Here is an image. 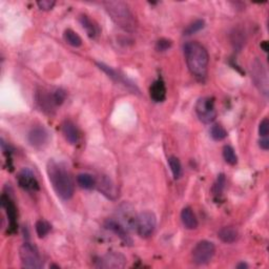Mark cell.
I'll use <instances>...</instances> for the list:
<instances>
[{
    "instance_id": "6da1fadb",
    "label": "cell",
    "mask_w": 269,
    "mask_h": 269,
    "mask_svg": "<svg viewBox=\"0 0 269 269\" xmlns=\"http://www.w3.org/2000/svg\"><path fill=\"white\" fill-rule=\"evenodd\" d=\"M47 172L54 191L62 200H69L73 198L75 193V184L67 167L54 160H50Z\"/></svg>"
},
{
    "instance_id": "7a4b0ae2",
    "label": "cell",
    "mask_w": 269,
    "mask_h": 269,
    "mask_svg": "<svg viewBox=\"0 0 269 269\" xmlns=\"http://www.w3.org/2000/svg\"><path fill=\"white\" fill-rule=\"evenodd\" d=\"M186 65L191 73L199 80H204L207 76L209 56L207 50L196 41L187 42L184 48Z\"/></svg>"
},
{
    "instance_id": "3957f363",
    "label": "cell",
    "mask_w": 269,
    "mask_h": 269,
    "mask_svg": "<svg viewBox=\"0 0 269 269\" xmlns=\"http://www.w3.org/2000/svg\"><path fill=\"white\" fill-rule=\"evenodd\" d=\"M106 12L119 28L127 32H134L136 29V20L130 7L122 1H107L103 3Z\"/></svg>"
},
{
    "instance_id": "277c9868",
    "label": "cell",
    "mask_w": 269,
    "mask_h": 269,
    "mask_svg": "<svg viewBox=\"0 0 269 269\" xmlns=\"http://www.w3.org/2000/svg\"><path fill=\"white\" fill-rule=\"evenodd\" d=\"M196 114L201 122L209 124L217 118L214 99L211 97H202L196 103Z\"/></svg>"
},
{
    "instance_id": "5b68a950",
    "label": "cell",
    "mask_w": 269,
    "mask_h": 269,
    "mask_svg": "<svg viewBox=\"0 0 269 269\" xmlns=\"http://www.w3.org/2000/svg\"><path fill=\"white\" fill-rule=\"evenodd\" d=\"M19 256L22 265L26 268H41L43 265L37 246L29 243V242L21 245Z\"/></svg>"
},
{
    "instance_id": "8992f818",
    "label": "cell",
    "mask_w": 269,
    "mask_h": 269,
    "mask_svg": "<svg viewBox=\"0 0 269 269\" xmlns=\"http://www.w3.org/2000/svg\"><path fill=\"white\" fill-rule=\"evenodd\" d=\"M214 253H216V247H214L212 242L206 240L200 241L193 249V262L196 265L208 264L212 260Z\"/></svg>"
},
{
    "instance_id": "52a82bcc",
    "label": "cell",
    "mask_w": 269,
    "mask_h": 269,
    "mask_svg": "<svg viewBox=\"0 0 269 269\" xmlns=\"http://www.w3.org/2000/svg\"><path fill=\"white\" fill-rule=\"evenodd\" d=\"M157 226V217L156 214L146 210L142 211L138 214L137 222H136V230L138 235L142 238H148L150 237L156 229Z\"/></svg>"
},
{
    "instance_id": "ba28073f",
    "label": "cell",
    "mask_w": 269,
    "mask_h": 269,
    "mask_svg": "<svg viewBox=\"0 0 269 269\" xmlns=\"http://www.w3.org/2000/svg\"><path fill=\"white\" fill-rule=\"evenodd\" d=\"M252 78L259 91L263 95H268V73L261 61L256 59L252 65Z\"/></svg>"
},
{
    "instance_id": "9c48e42d",
    "label": "cell",
    "mask_w": 269,
    "mask_h": 269,
    "mask_svg": "<svg viewBox=\"0 0 269 269\" xmlns=\"http://www.w3.org/2000/svg\"><path fill=\"white\" fill-rule=\"evenodd\" d=\"M117 214L119 218V222L128 230H133L136 228L137 222V214L134 212V209L130 203H122L117 210Z\"/></svg>"
},
{
    "instance_id": "30bf717a",
    "label": "cell",
    "mask_w": 269,
    "mask_h": 269,
    "mask_svg": "<svg viewBox=\"0 0 269 269\" xmlns=\"http://www.w3.org/2000/svg\"><path fill=\"white\" fill-rule=\"evenodd\" d=\"M96 65H97V67H99L101 70H103L104 73L107 76H109L111 79H113L115 82H117V83H120V84L124 85L125 87L129 88L130 91H132V92H134V93L139 92V89L136 86V84H134L130 79H128L124 75H122L121 73H119L118 70H116L113 67H111L109 66H106L105 64H102V62H96Z\"/></svg>"
},
{
    "instance_id": "8fae6325",
    "label": "cell",
    "mask_w": 269,
    "mask_h": 269,
    "mask_svg": "<svg viewBox=\"0 0 269 269\" xmlns=\"http://www.w3.org/2000/svg\"><path fill=\"white\" fill-rule=\"evenodd\" d=\"M1 206L6 213L8 221V230H10L11 234H13L17 229V209L10 195L4 193L1 196Z\"/></svg>"
},
{
    "instance_id": "7c38bea8",
    "label": "cell",
    "mask_w": 269,
    "mask_h": 269,
    "mask_svg": "<svg viewBox=\"0 0 269 269\" xmlns=\"http://www.w3.org/2000/svg\"><path fill=\"white\" fill-rule=\"evenodd\" d=\"M127 264V258L120 253H109L96 261V266L100 268H123Z\"/></svg>"
},
{
    "instance_id": "4fadbf2b",
    "label": "cell",
    "mask_w": 269,
    "mask_h": 269,
    "mask_svg": "<svg viewBox=\"0 0 269 269\" xmlns=\"http://www.w3.org/2000/svg\"><path fill=\"white\" fill-rule=\"evenodd\" d=\"M17 182L22 190L26 192H37L39 190V183L34 173L29 168H23L17 176Z\"/></svg>"
},
{
    "instance_id": "5bb4252c",
    "label": "cell",
    "mask_w": 269,
    "mask_h": 269,
    "mask_svg": "<svg viewBox=\"0 0 269 269\" xmlns=\"http://www.w3.org/2000/svg\"><path fill=\"white\" fill-rule=\"evenodd\" d=\"M49 139H50V134L48 130L43 127L33 128L28 134L29 143L35 148L43 147L49 142Z\"/></svg>"
},
{
    "instance_id": "9a60e30c",
    "label": "cell",
    "mask_w": 269,
    "mask_h": 269,
    "mask_svg": "<svg viewBox=\"0 0 269 269\" xmlns=\"http://www.w3.org/2000/svg\"><path fill=\"white\" fill-rule=\"evenodd\" d=\"M104 227L106 229L111 230L112 232L119 237V239L123 242L125 245H132L133 244V240L129 236L128 229L125 228L122 224L119 221H116L114 219H109L106 220L104 223Z\"/></svg>"
},
{
    "instance_id": "2e32d148",
    "label": "cell",
    "mask_w": 269,
    "mask_h": 269,
    "mask_svg": "<svg viewBox=\"0 0 269 269\" xmlns=\"http://www.w3.org/2000/svg\"><path fill=\"white\" fill-rule=\"evenodd\" d=\"M96 185L98 187V191L101 192V194H103L106 198H109L111 200L117 199L118 197L117 187H116V185L109 177L106 176L101 177L99 180L96 181Z\"/></svg>"
},
{
    "instance_id": "e0dca14e",
    "label": "cell",
    "mask_w": 269,
    "mask_h": 269,
    "mask_svg": "<svg viewBox=\"0 0 269 269\" xmlns=\"http://www.w3.org/2000/svg\"><path fill=\"white\" fill-rule=\"evenodd\" d=\"M36 99H37V103L40 106V109L46 113H51L57 106L55 99H54V93L44 91L38 92Z\"/></svg>"
},
{
    "instance_id": "ac0fdd59",
    "label": "cell",
    "mask_w": 269,
    "mask_h": 269,
    "mask_svg": "<svg viewBox=\"0 0 269 269\" xmlns=\"http://www.w3.org/2000/svg\"><path fill=\"white\" fill-rule=\"evenodd\" d=\"M149 95L152 101L157 103L163 102L166 98V86L162 79H158L154 81L149 88Z\"/></svg>"
},
{
    "instance_id": "d6986e66",
    "label": "cell",
    "mask_w": 269,
    "mask_h": 269,
    "mask_svg": "<svg viewBox=\"0 0 269 269\" xmlns=\"http://www.w3.org/2000/svg\"><path fill=\"white\" fill-rule=\"evenodd\" d=\"M62 134L69 144H76L79 140V132L74 122L67 120L62 124Z\"/></svg>"
},
{
    "instance_id": "ffe728a7",
    "label": "cell",
    "mask_w": 269,
    "mask_h": 269,
    "mask_svg": "<svg viewBox=\"0 0 269 269\" xmlns=\"http://www.w3.org/2000/svg\"><path fill=\"white\" fill-rule=\"evenodd\" d=\"M219 239L226 244H230L236 242L239 238V231L234 226H225L222 227L218 232Z\"/></svg>"
},
{
    "instance_id": "44dd1931",
    "label": "cell",
    "mask_w": 269,
    "mask_h": 269,
    "mask_svg": "<svg viewBox=\"0 0 269 269\" xmlns=\"http://www.w3.org/2000/svg\"><path fill=\"white\" fill-rule=\"evenodd\" d=\"M181 221L187 229H196L198 227V219H197L194 210L191 207H185L181 211Z\"/></svg>"
},
{
    "instance_id": "7402d4cb",
    "label": "cell",
    "mask_w": 269,
    "mask_h": 269,
    "mask_svg": "<svg viewBox=\"0 0 269 269\" xmlns=\"http://www.w3.org/2000/svg\"><path fill=\"white\" fill-rule=\"evenodd\" d=\"M79 22L81 23L82 28L85 30L86 34L89 38H95L97 35V29L96 25L94 24V22L92 21L91 18L86 15H80L79 16Z\"/></svg>"
},
{
    "instance_id": "603a6c76",
    "label": "cell",
    "mask_w": 269,
    "mask_h": 269,
    "mask_svg": "<svg viewBox=\"0 0 269 269\" xmlns=\"http://www.w3.org/2000/svg\"><path fill=\"white\" fill-rule=\"evenodd\" d=\"M64 38L67 44L73 48H79L82 46V39L80 38V36L74 32L73 30H66L64 33Z\"/></svg>"
},
{
    "instance_id": "cb8c5ba5",
    "label": "cell",
    "mask_w": 269,
    "mask_h": 269,
    "mask_svg": "<svg viewBox=\"0 0 269 269\" xmlns=\"http://www.w3.org/2000/svg\"><path fill=\"white\" fill-rule=\"evenodd\" d=\"M77 183L84 190H92L96 186V179L89 174H80L77 176Z\"/></svg>"
},
{
    "instance_id": "d4e9b609",
    "label": "cell",
    "mask_w": 269,
    "mask_h": 269,
    "mask_svg": "<svg viewBox=\"0 0 269 269\" xmlns=\"http://www.w3.org/2000/svg\"><path fill=\"white\" fill-rule=\"evenodd\" d=\"M168 165L170 167V170H172L173 176L175 179H179L182 175V165L180 160H179L175 156H170L168 158Z\"/></svg>"
},
{
    "instance_id": "484cf974",
    "label": "cell",
    "mask_w": 269,
    "mask_h": 269,
    "mask_svg": "<svg viewBox=\"0 0 269 269\" xmlns=\"http://www.w3.org/2000/svg\"><path fill=\"white\" fill-rule=\"evenodd\" d=\"M210 136L214 141H222L227 137V131L220 124H214L210 129Z\"/></svg>"
},
{
    "instance_id": "4316f807",
    "label": "cell",
    "mask_w": 269,
    "mask_h": 269,
    "mask_svg": "<svg viewBox=\"0 0 269 269\" xmlns=\"http://www.w3.org/2000/svg\"><path fill=\"white\" fill-rule=\"evenodd\" d=\"M223 158H224V160H225V162L230 165H236L238 163V157L236 155V151L229 145L224 146Z\"/></svg>"
},
{
    "instance_id": "83f0119b",
    "label": "cell",
    "mask_w": 269,
    "mask_h": 269,
    "mask_svg": "<svg viewBox=\"0 0 269 269\" xmlns=\"http://www.w3.org/2000/svg\"><path fill=\"white\" fill-rule=\"evenodd\" d=\"M35 229H36V232H37L39 238H44L49 235V232L52 229V226L49 222L44 221V220H39V221L36 222Z\"/></svg>"
},
{
    "instance_id": "f1b7e54d",
    "label": "cell",
    "mask_w": 269,
    "mask_h": 269,
    "mask_svg": "<svg viewBox=\"0 0 269 269\" xmlns=\"http://www.w3.org/2000/svg\"><path fill=\"white\" fill-rule=\"evenodd\" d=\"M225 185H226V178L223 174H221V175L218 176L217 181H216V183H214V185L212 187L213 196L217 197V198H218V197H221L222 193L224 191V188H225Z\"/></svg>"
},
{
    "instance_id": "f546056e",
    "label": "cell",
    "mask_w": 269,
    "mask_h": 269,
    "mask_svg": "<svg viewBox=\"0 0 269 269\" xmlns=\"http://www.w3.org/2000/svg\"><path fill=\"white\" fill-rule=\"evenodd\" d=\"M205 26V21L202 19H198L194 22H192L190 25L187 26V28L184 30V35L185 36H191L193 34L198 33L199 31H201L202 29H204Z\"/></svg>"
},
{
    "instance_id": "4dcf8cb0",
    "label": "cell",
    "mask_w": 269,
    "mask_h": 269,
    "mask_svg": "<svg viewBox=\"0 0 269 269\" xmlns=\"http://www.w3.org/2000/svg\"><path fill=\"white\" fill-rule=\"evenodd\" d=\"M172 46H173L172 41L163 38V39H160V40L157 41L156 50L158 52H165V51H167V50H169L170 48H172Z\"/></svg>"
},
{
    "instance_id": "1f68e13d",
    "label": "cell",
    "mask_w": 269,
    "mask_h": 269,
    "mask_svg": "<svg viewBox=\"0 0 269 269\" xmlns=\"http://www.w3.org/2000/svg\"><path fill=\"white\" fill-rule=\"evenodd\" d=\"M53 93H54V99H55V102H56L57 106H59V105H61L62 103H64V101L66 100V98H67V93L64 91V89L58 88V89H56L55 92H53Z\"/></svg>"
},
{
    "instance_id": "d6a6232c",
    "label": "cell",
    "mask_w": 269,
    "mask_h": 269,
    "mask_svg": "<svg viewBox=\"0 0 269 269\" xmlns=\"http://www.w3.org/2000/svg\"><path fill=\"white\" fill-rule=\"evenodd\" d=\"M55 4L56 1H54V0H40V1H37V5L42 11H51Z\"/></svg>"
},
{
    "instance_id": "836d02e7",
    "label": "cell",
    "mask_w": 269,
    "mask_h": 269,
    "mask_svg": "<svg viewBox=\"0 0 269 269\" xmlns=\"http://www.w3.org/2000/svg\"><path fill=\"white\" fill-rule=\"evenodd\" d=\"M259 134L262 138H265V137L268 136V134H269V121H268L267 118H265L261 123H260Z\"/></svg>"
},
{
    "instance_id": "e575fe53",
    "label": "cell",
    "mask_w": 269,
    "mask_h": 269,
    "mask_svg": "<svg viewBox=\"0 0 269 269\" xmlns=\"http://www.w3.org/2000/svg\"><path fill=\"white\" fill-rule=\"evenodd\" d=\"M259 145H260V147H261L262 149L268 150V149H269V140H268V138L265 137V138H263V139L260 140Z\"/></svg>"
},
{
    "instance_id": "d590c367",
    "label": "cell",
    "mask_w": 269,
    "mask_h": 269,
    "mask_svg": "<svg viewBox=\"0 0 269 269\" xmlns=\"http://www.w3.org/2000/svg\"><path fill=\"white\" fill-rule=\"evenodd\" d=\"M261 48L263 49V51H264L265 53H267V52H268V42H267V41H263V42L261 43Z\"/></svg>"
},
{
    "instance_id": "8d00e7d4",
    "label": "cell",
    "mask_w": 269,
    "mask_h": 269,
    "mask_svg": "<svg viewBox=\"0 0 269 269\" xmlns=\"http://www.w3.org/2000/svg\"><path fill=\"white\" fill-rule=\"evenodd\" d=\"M237 268H239V269H241V268H248V265L246 263H244V262H242V263H239L237 265Z\"/></svg>"
}]
</instances>
